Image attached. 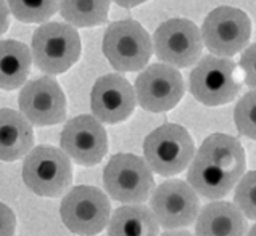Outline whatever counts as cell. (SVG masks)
<instances>
[{
  "instance_id": "obj_17",
  "label": "cell",
  "mask_w": 256,
  "mask_h": 236,
  "mask_svg": "<svg viewBox=\"0 0 256 236\" xmlns=\"http://www.w3.org/2000/svg\"><path fill=\"white\" fill-rule=\"evenodd\" d=\"M196 156L210 161L211 164L222 169L224 172L234 175L236 179H242L246 169V156L242 143L236 137L228 134H213L203 140L200 148L196 150Z\"/></svg>"
},
{
  "instance_id": "obj_23",
  "label": "cell",
  "mask_w": 256,
  "mask_h": 236,
  "mask_svg": "<svg viewBox=\"0 0 256 236\" xmlns=\"http://www.w3.org/2000/svg\"><path fill=\"white\" fill-rule=\"evenodd\" d=\"M234 121L238 134L256 140V90L245 93L237 101L234 109Z\"/></svg>"
},
{
  "instance_id": "obj_9",
  "label": "cell",
  "mask_w": 256,
  "mask_h": 236,
  "mask_svg": "<svg viewBox=\"0 0 256 236\" xmlns=\"http://www.w3.org/2000/svg\"><path fill=\"white\" fill-rule=\"evenodd\" d=\"M153 50L158 60L163 63L174 68H188L202 56V31L190 19H168L160 24L153 34Z\"/></svg>"
},
{
  "instance_id": "obj_10",
  "label": "cell",
  "mask_w": 256,
  "mask_h": 236,
  "mask_svg": "<svg viewBox=\"0 0 256 236\" xmlns=\"http://www.w3.org/2000/svg\"><path fill=\"white\" fill-rule=\"evenodd\" d=\"M150 209L155 214L160 227H163L164 230L186 228L198 217V193L188 185V182L170 179L153 190Z\"/></svg>"
},
{
  "instance_id": "obj_22",
  "label": "cell",
  "mask_w": 256,
  "mask_h": 236,
  "mask_svg": "<svg viewBox=\"0 0 256 236\" xmlns=\"http://www.w3.org/2000/svg\"><path fill=\"white\" fill-rule=\"evenodd\" d=\"M6 3L13 16L28 24L44 23L60 8V0H6Z\"/></svg>"
},
{
  "instance_id": "obj_5",
  "label": "cell",
  "mask_w": 256,
  "mask_h": 236,
  "mask_svg": "<svg viewBox=\"0 0 256 236\" xmlns=\"http://www.w3.org/2000/svg\"><path fill=\"white\" fill-rule=\"evenodd\" d=\"M104 187L114 201L134 204L152 196L155 179L145 159L130 153H118L110 158L104 169Z\"/></svg>"
},
{
  "instance_id": "obj_3",
  "label": "cell",
  "mask_w": 256,
  "mask_h": 236,
  "mask_svg": "<svg viewBox=\"0 0 256 236\" xmlns=\"http://www.w3.org/2000/svg\"><path fill=\"white\" fill-rule=\"evenodd\" d=\"M195 143L179 124H163L147 135L144 159L158 175L172 177L186 171L195 156Z\"/></svg>"
},
{
  "instance_id": "obj_11",
  "label": "cell",
  "mask_w": 256,
  "mask_h": 236,
  "mask_svg": "<svg viewBox=\"0 0 256 236\" xmlns=\"http://www.w3.org/2000/svg\"><path fill=\"white\" fill-rule=\"evenodd\" d=\"M134 90L138 105L145 111L166 113L182 100L186 85L178 68L166 63H153L138 74Z\"/></svg>"
},
{
  "instance_id": "obj_28",
  "label": "cell",
  "mask_w": 256,
  "mask_h": 236,
  "mask_svg": "<svg viewBox=\"0 0 256 236\" xmlns=\"http://www.w3.org/2000/svg\"><path fill=\"white\" fill-rule=\"evenodd\" d=\"M113 2L118 3L120 6H122V8H134V6L147 2V0H113Z\"/></svg>"
},
{
  "instance_id": "obj_13",
  "label": "cell",
  "mask_w": 256,
  "mask_h": 236,
  "mask_svg": "<svg viewBox=\"0 0 256 236\" xmlns=\"http://www.w3.org/2000/svg\"><path fill=\"white\" fill-rule=\"evenodd\" d=\"M20 111L39 127L56 125L66 117V98L55 79L39 77L28 82L20 92Z\"/></svg>"
},
{
  "instance_id": "obj_25",
  "label": "cell",
  "mask_w": 256,
  "mask_h": 236,
  "mask_svg": "<svg viewBox=\"0 0 256 236\" xmlns=\"http://www.w3.org/2000/svg\"><path fill=\"white\" fill-rule=\"evenodd\" d=\"M240 66L245 72V84L256 88V43L248 47L240 58Z\"/></svg>"
},
{
  "instance_id": "obj_12",
  "label": "cell",
  "mask_w": 256,
  "mask_h": 236,
  "mask_svg": "<svg viewBox=\"0 0 256 236\" xmlns=\"http://www.w3.org/2000/svg\"><path fill=\"white\" fill-rule=\"evenodd\" d=\"M60 146L76 164L97 166L108 153L106 130L95 116H76L64 125Z\"/></svg>"
},
{
  "instance_id": "obj_20",
  "label": "cell",
  "mask_w": 256,
  "mask_h": 236,
  "mask_svg": "<svg viewBox=\"0 0 256 236\" xmlns=\"http://www.w3.org/2000/svg\"><path fill=\"white\" fill-rule=\"evenodd\" d=\"M32 53L23 42L0 40V88L14 90L21 87L31 71Z\"/></svg>"
},
{
  "instance_id": "obj_29",
  "label": "cell",
  "mask_w": 256,
  "mask_h": 236,
  "mask_svg": "<svg viewBox=\"0 0 256 236\" xmlns=\"http://www.w3.org/2000/svg\"><path fill=\"white\" fill-rule=\"evenodd\" d=\"M160 236H194L187 230H180V228H174V230H166L164 233H162Z\"/></svg>"
},
{
  "instance_id": "obj_16",
  "label": "cell",
  "mask_w": 256,
  "mask_h": 236,
  "mask_svg": "<svg viewBox=\"0 0 256 236\" xmlns=\"http://www.w3.org/2000/svg\"><path fill=\"white\" fill-rule=\"evenodd\" d=\"M34 148V130L23 113L0 109V161L13 162Z\"/></svg>"
},
{
  "instance_id": "obj_15",
  "label": "cell",
  "mask_w": 256,
  "mask_h": 236,
  "mask_svg": "<svg viewBox=\"0 0 256 236\" xmlns=\"http://www.w3.org/2000/svg\"><path fill=\"white\" fill-rule=\"evenodd\" d=\"M245 214L236 204L214 201L198 212L195 224L196 236H246Z\"/></svg>"
},
{
  "instance_id": "obj_6",
  "label": "cell",
  "mask_w": 256,
  "mask_h": 236,
  "mask_svg": "<svg viewBox=\"0 0 256 236\" xmlns=\"http://www.w3.org/2000/svg\"><path fill=\"white\" fill-rule=\"evenodd\" d=\"M60 216L64 227L79 236H95L108 227L112 204L102 190L79 185L64 195Z\"/></svg>"
},
{
  "instance_id": "obj_27",
  "label": "cell",
  "mask_w": 256,
  "mask_h": 236,
  "mask_svg": "<svg viewBox=\"0 0 256 236\" xmlns=\"http://www.w3.org/2000/svg\"><path fill=\"white\" fill-rule=\"evenodd\" d=\"M10 26V8L5 0H0V35L8 31Z\"/></svg>"
},
{
  "instance_id": "obj_14",
  "label": "cell",
  "mask_w": 256,
  "mask_h": 236,
  "mask_svg": "<svg viewBox=\"0 0 256 236\" xmlns=\"http://www.w3.org/2000/svg\"><path fill=\"white\" fill-rule=\"evenodd\" d=\"M137 97L134 87L121 74H105L95 80L90 92L94 116L104 124H120L134 113Z\"/></svg>"
},
{
  "instance_id": "obj_1",
  "label": "cell",
  "mask_w": 256,
  "mask_h": 236,
  "mask_svg": "<svg viewBox=\"0 0 256 236\" xmlns=\"http://www.w3.org/2000/svg\"><path fill=\"white\" fill-rule=\"evenodd\" d=\"M23 182L34 195L58 198L72 183L70 156L52 145H39L26 154L23 162Z\"/></svg>"
},
{
  "instance_id": "obj_2",
  "label": "cell",
  "mask_w": 256,
  "mask_h": 236,
  "mask_svg": "<svg viewBox=\"0 0 256 236\" xmlns=\"http://www.w3.org/2000/svg\"><path fill=\"white\" fill-rule=\"evenodd\" d=\"M81 37L70 23H46L36 29L31 42L32 61L48 76L66 72L81 56Z\"/></svg>"
},
{
  "instance_id": "obj_26",
  "label": "cell",
  "mask_w": 256,
  "mask_h": 236,
  "mask_svg": "<svg viewBox=\"0 0 256 236\" xmlns=\"http://www.w3.org/2000/svg\"><path fill=\"white\" fill-rule=\"evenodd\" d=\"M16 216L6 204L0 203V236H14Z\"/></svg>"
},
{
  "instance_id": "obj_18",
  "label": "cell",
  "mask_w": 256,
  "mask_h": 236,
  "mask_svg": "<svg viewBox=\"0 0 256 236\" xmlns=\"http://www.w3.org/2000/svg\"><path fill=\"white\" fill-rule=\"evenodd\" d=\"M187 182L200 196L219 201L236 188L238 179L195 154L187 167Z\"/></svg>"
},
{
  "instance_id": "obj_8",
  "label": "cell",
  "mask_w": 256,
  "mask_h": 236,
  "mask_svg": "<svg viewBox=\"0 0 256 236\" xmlns=\"http://www.w3.org/2000/svg\"><path fill=\"white\" fill-rule=\"evenodd\" d=\"M252 37V21L248 14L234 6H218L203 21V45L213 55L234 56L242 51Z\"/></svg>"
},
{
  "instance_id": "obj_24",
  "label": "cell",
  "mask_w": 256,
  "mask_h": 236,
  "mask_svg": "<svg viewBox=\"0 0 256 236\" xmlns=\"http://www.w3.org/2000/svg\"><path fill=\"white\" fill-rule=\"evenodd\" d=\"M234 203L246 219L256 220V171L245 172L237 182Z\"/></svg>"
},
{
  "instance_id": "obj_19",
  "label": "cell",
  "mask_w": 256,
  "mask_h": 236,
  "mask_svg": "<svg viewBox=\"0 0 256 236\" xmlns=\"http://www.w3.org/2000/svg\"><path fill=\"white\" fill-rule=\"evenodd\" d=\"M108 236H160V224L150 208L142 203L116 209L108 222Z\"/></svg>"
},
{
  "instance_id": "obj_4",
  "label": "cell",
  "mask_w": 256,
  "mask_h": 236,
  "mask_svg": "<svg viewBox=\"0 0 256 236\" xmlns=\"http://www.w3.org/2000/svg\"><path fill=\"white\" fill-rule=\"evenodd\" d=\"M102 48L116 71L134 72L148 64L153 53V40L138 21L121 19L106 27Z\"/></svg>"
},
{
  "instance_id": "obj_7",
  "label": "cell",
  "mask_w": 256,
  "mask_h": 236,
  "mask_svg": "<svg viewBox=\"0 0 256 236\" xmlns=\"http://www.w3.org/2000/svg\"><path fill=\"white\" fill-rule=\"evenodd\" d=\"M236 77V63L228 56L208 55L202 58L190 72L188 88L195 100L204 106H222L240 92Z\"/></svg>"
},
{
  "instance_id": "obj_21",
  "label": "cell",
  "mask_w": 256,
  "mask_h": 236,
  "mask_svg": "<svg viewBox=\"0 0 256 236\" xmlns=\"http://www.w3.org/2000/svg\"><path fill=\"white\" fill-rule=\"evenodd\" d=\"M110 0H60L62 16L74 27H94L108 18Z\"/></svg>"
},
{
  "instance_id": "obj_30",
  "label": "cell",
  "mask_w": 256,
  "mask_h": 236,
  "mask_svg": "<svg viewBox=\"0 0 256 236\" xmlns=\"http://www.w3.org/2000/svg\"><path fill=\"white\" fill-rule=\"evenodd\" d=\"M246 236H256V224L250 228V232H248V235Z\"/></svg>"
}]
</instances>
